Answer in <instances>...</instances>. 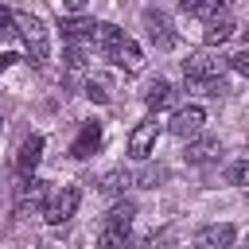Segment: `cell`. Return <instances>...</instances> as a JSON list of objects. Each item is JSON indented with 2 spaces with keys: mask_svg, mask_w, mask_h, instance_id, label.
I'll return each mask as SVG.
<instances>
[{
  "mask_svg": "<svg viewBox=\"0 0 249 249\" xmlns=\"http://www.w3.org/2000/svg\"><path fill=\"white\" fill-rule=\"evenodd\" d=\"M230 183H233V187H245V183H249V163H245V160H237V163L230 167Z\"/></svg>",
  "mask_w": 249,
  "mask_h": 249,
  "instance_id": "cell-22",
  "label": "cell"
},
{
  "mask_svg": "<svg viewBox=\"0 0 249 249\" xmlns=\"http://www.w3.org/2000/svg\"><path fill=\"white\" fill-rule=\"evenodd\" d=\"M183 12L187 16H202L210 23V19L226 16V0H183Z\"/></svg>",
  "mask_w": 249,
  "mask_h": 249,
  "instance_id": "cell-15",
  "label": "cell"
},
{
  "mask_svg": "<svg viewBox=\"0 0 249 249\" xmlns=\"http://www.w3.org/2000/svg\"><path fill=\"white\" fill-rule=\"evenodd\" d=\"M86 97H89V101H109V86H105L101 78H89V82H86Z\"/></svg>",
  "mask_w": 249,
  "mask_h": 249,
  "instance_id": "cell-20",
  "label": "cell"
},
{
  "mask_svg": "<svg viewBox=\"0 0 249 249\" xmlns=\"http://www.w3.org/2000/svg\"><path fill=\"white\" fill-rule=\"evenodd\" d=\"M39 160H43V136H27V140L19 144V156H16L19 175H23V179H31V171L39 167Z\"/></svg>",
  "mask_w": 249,
  "mask_h": 249,
  "instance_id": "cell-11",
  "label": "cell"
},
{
  "mask_svg": "<svg viewBox=\"0 0 249 249\" xmlns=\"http://www.w3.org/2000/svg\"><path fill=\"white\" fill-rule=\"evenodd\" d=\"M12 62H19V54H16V51H4V54H0V70H8Z\"/></svg>",
  "mask_w": 249,
  "mask_h": 249,
  "instance_id": "cell-24",
  "label": "cell"
},
{
  "mask_svg": "<svg viewBox=\"0 0 249 249\" xmlns=\"http://www.w3.org/2000/svg\"><path fill=\"white\" fill-rule=\"evenodd\" d=\"M78 202H82V191L74 187V183H66L58 195H51L47 198V206H43V218H47V226H62V222H70L74 218V210H78Z\"/></svg>",
  "mask_w": 249,
  "mask_h": 249,
  "instance_id": "cell-3",
  "label": "cell"
},
{
  "mask_svg": "<svg viewBox=\"0 0 249 249\" xmlns=\"http://www.w3.org/2000/svg\"><path fill=\"white\" fill-rule=\"evenodd\" d=\"M222 58H214L210 51H195V54H187V62H183V78L191 82V86H210V82H218L222 78Z\"/></svg>",
  "mask_w": 249,
  "mask_h": 249,
  "instance_id": "cell-2",
  "label": "cell"
},
{
  "mask_svg": "<svg viewBox=\"0 0 249 249\" xmlns=\"http://www.w3.org/2000/svg\"><path fill=\"white\" fill-rule=\"evenodd\" d=\"M233 241H237V230H233L230 222H222V226H202V230L195 233L191 249H230Z\"/></svg>",
  "mask_w": 249,
  "mask_h": 249,
  "instance_id": "cell-6",
  "label": "cell"
},
{
  "mask_svg": "<svg viewBox=\"0 0 249 249\" xmlns=\"http://www.w3.org/2000/svg\"><path fill=\"white\" fill-rule=\"evenodd\" d=\"M8 27H12V8L0 4V31H8Z\"/></svg>",
  "mask_w": 249,
  "mask_h": 249,
  "instance_id": "cell-25",
  "label": "cell"
},
{
  "mask_svg": "<svg viewBox=\"0 0 249 249\" xmlns=\"http://www.w3.org/2000/svg\"><path fill=\"white\" fill-rule=\"evenodd\" d=\"M233 31H237V27H233V19H230V16H218V19H210V23H206L202 43H206V47H222V43H230V39H233Z\"/></svg>",
  "mask_w": 249,
  "mask_h": 249,
  "instance_id": "cell-13",
  "label": "cell"
},
{
  "mask_svg": "<svg viewBox=\"0 0 249 249\" xmlns=\"http://www.w3.org/2000/svg\"><path fill=\"white\" fill-rule=\"evenodd\" d=\"M105 58H109L113 66H121L124 74H136V70L144 66V54H140L136 39H128V35H124V39H121V43H117V47H113V51H109Z\"/></svg>",
  "mask_w": 249,
  "mask_h": 249,
  "instance_id": "cell-7",
  "label": "cell"
},
{
  "mask_svg": "<svg viewBox=\"0 0 249 249\" xmlns=\"http://www.w3.org/2000/svg\"><path fill=\"white\" fill-rule=\"evenodd\" d=\"M12 23L19 27V39L31 54V62H47L51 54V39H47V23L35 16V12H12Z\"/></svg>",
  "mask_w": 249,
  "mask_h": 249,
  "instance_id": "cell-1",
  "label": "cell"
},
{
  "mask_svg": "<svg viewBox=\"0 0 249 249\" xmlns=\"http://www.w3.org/2000/svg\"><path fill=\"white\" fill-rule=\"evenodd\" d=\"M132 218H136V202H128V198H124V202H117V206L105 214V226H121V230H128V226H132Z\"/></svg>",
  "mask_w": 249,
  "mask_h": 249,
  "instance_id": "cell-19",
  "label": "cell"
},
{
  "mask_svg": "<svg viewBox=\"0 0 249 249\" xmlns=\"http://www.w3.org/2000/svg\"><path fill=\"white\" fill-rule=\"evenodd\" d=\"M132 241H128V230H121V226H101V233H97V249H128Z\"/></svg>",
  "mask_w": 249,
  "mask_h": 249,
  "instance_id": "cell-16",
  "label": "cell"
},
{
  "mask_svg": "<svg viewBox=\"0 0 249 249\" xmlns=\"http://www.w3.org/2000/svg\"><path fill=\"white\" fill-rule=\"evenodd\" d=\"M202 124H206V113H202V105H183V109H175V117L167 121V128H171L179 140H191V136H198V132H202Z\"/></svg>",
  "mask_w": 249,
  "mask_h": 249,
  "instance_id": "cell-5",
  "label": "cell"
},
{
  "mask_svg": "<svg viewBox=\"0 0 249 249\" xmlns=\"http://www.w3.org/2000/svg\"><path fill=\"white\" fill-rule=\"evenodd\" d=\"M144 27H148V43L156 47V51H171L179 39H175V27L167 23V16L163 12H156V8H144Z\"/></svg>",
  "mask_w": 249,
  "mask_h": 249,
  "instance_id": "cell-4",
  "label": "cell"
},
{
  "mask_svg": "<svg viewBox=\"0 0 249 249\" xmlns=\"http://www.w3.org/2000/svg\"><path fill=\"white\" fill-rule=\"evenodd\" d=\"M43 198H47V183L19 179V187H16V214H27V206H39Z\"/></svg>",
  "mask_w": 249,
  "mask_h": 249,
  "instance_id": "cell-12",
  "label": "cell"
},
{
  "mask_svg": "<svg viewBox=\"0 0 249 249\" xmlns=\"http://www.w3.org/2000/svg\"><path fill=\"white\" fill-rule=\"evenodd\" d=\"M226 62H230L237 74H249V51H237V54H233V58H226Z\"/></svg>",
  "mask_w": 249,
  "mask_h": 249,
  "instance_id": "cell-23",
  "label": "cell"
},
{
  "mask_svg": "<svg viewBox=\"0 0 249 249\" xmlns=\"http://www.w3.org/2000/svg\"><path fill=\"white\" fill-rule=\"evenodd\" d=\"M66 66H70V70H86V51H82L78 43L66 47Z\"/></svg>",
  "mask_w": 249,
  "mask_h": 249,
  "instance_id": "cell-21",
  "label": "cell"
},
{
  "mask_svg": "<svg viewBox=\"0 0 249 249\" xmlns=\"http://www.w3.org/2000/svg\"><path fill=\"white\" fill-rule=\"evenodd\" d=\"M218 152H222L218 136H195V140L187 144V160H191V163H206V160H214Z\"/></svg>",
  "mask_w": 249,
  "mask_h": 249,
  "instance_id": "cell-14",
  "label": "cell"
},
{
  "mask_svg": "<svg viewBox=\"0 0 249 249\" xmlns=\"http://www.w3.org/2000/svg\"><path fill=\"white\" fill-rule=\"evenodd\" d=\"M128 183H132V175H128L124 167H117V171H109V175L97 179V191H101V195H121Z\"/></svg>",
  "mask_w": 249,
  "mask_h": 249,
  "instance_id": "cell-17",
  "label": "cell"
},
{
  "mask_svg": "<svg viewBox=\"0 0 249 249\" xmlns=\"http://www.w3.org/2000/svg\"><path fill=\"white\" fill-rule=\"evenodd\" d=\"M128 249H132V245H128Z\"/></svg>",
  "mask_w": 249,
  "mask_h": 249,
  "instance_id": "cell-26",
  "label": "cell"
},
{
  "mask_svg": "<svg viewBox=\"0 0 249 249\" xmlns=\"http://www.w3.org/2000/svg\"><path fill=\"white\" fill-rule=\"evenodd\" d=\"M93 16H62L58 19V31L66 43H78V39H93Z\"/></svg>",
  "mask_w": 249,
  "mask_h": 249,
  "instance_id": "cell-10",
  "label": "cell"
},
{
  "mask_svg": "<svg viewBox=\"0 0 249 249\" xmlns=\"http://www.w3.org/2000/svg\"><path fill=\"white\" fill-rule=\"evenodd\" d=\"M156 136H160V121H140V124L132 128V136H128V156H132V160H148Z\"/></svg>",
  "mask_w": 249,
  "mask_h": 249,
  "instance_id": "cell-8",
  "label": "cell"
},
{
  "mask_svg": "<svg viewBox=\"0 0 249 249\" xmlns=\"http://www.w3.org/2000/svg\"><path fill=\"white\" fill-rule=\"evenodd\" d=\"M167 101H171V86H167L163 78H156V82L144 89V105H148V109H163Z\"/></svg>",
  "mask_w": 249,
  "mask_h": 249,
  "instance_id": "cell-18",
  "label": "cell"
},
{
  "mask_svg": "<svg viewBox=\"0 0 249 249\" xmlns=\"http://www.w3.org/2000/svg\"><path fill=\"white\" fill-rule=\"evenodd\" d=\"M97 148H101V124H97V121H86L82 132H78V140L70 144V156H74V160H89Z\"/></svg>",
  "mask_w": 249,
  "mask_h": 249,
  "instance_id": "cell-9",
  "label": "cell"
}]
</instances>
